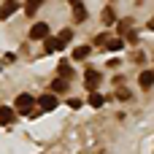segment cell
I'll list each match as a JSON object with an SVG mask.
<instances>
[{
  "mask_svg": "<svg viewBox=\"0 0 154 154\" xmlns=\"http://www.w3.org/2000/svg\"><path fill=\"white\" fill-rule=\"evenodd\" d=\"M30 38H32V41H43V38H49V24H46V22H35V24L30 27Z\"/></svg>",
  "mask_w": 154,
  "mask_h": 154,
  "instance_id": "obj_2",
  "label": "cell"
},
{
  "mask_svg": "<svg viewBox=\"0 0 154 154\" xmlns=\"http://www.w3.org/2000/svg\"><path fill=\"white\" fill-rule=\"evenodd\" d=\"M57 41H60V43H62V49H65V46H68V43L73 41V30H68V27H65V30H60Z\"/></svg>",
  "mask_w": 154,
  "mask_h": 154,
  "instance_id": "obj_10",
  "label": "cell"
},
{
  "mask_svg": "<svg viewBox=\"0 0 154 154\" xmlns=\"http://www.w3.org/2000/svg\"><path fill=\"white\" fill-rule=\"evenodd\" d=\"M16 114H19L16 108H8V106H3V108H0V122H3V125H11V122L16 119Z\"/></svg>",
  "mask_w": 154,
  "mask_h": 154,
  "instance_id": "obj_7",
  "label": "cell"
},
{
  "mask_svg": "<svg viewBox=\"0 0 154 154\" xmlns=\"http://www.w3.org/2000/svg\"><path fill=\"white\" fill-rule=\"evenodd\" d=\"M73 19H76V22H84V19H87V8H84V5H73Z\"/></svg>",
  "mask_w": 154,
  "mask_h": 154,
  "instance_id": "obj_16",
  "label": "cell"
},
{
  "mask_svg": "<svg viewBox=\"0 0 154 154\" xmlns=\"http://www.w3.org/2000/svg\"><path fill=\"white\" fill-rule=\"evenodd\" d=\"M57 73H60V76H62V79H70V76H73V70H70V65H68V62H65V60H62V62H60V65H57Z\"/></svg>",
  "mask_w": 154,
  "mask_h": 154,
  "instance_id": "obj_15",
  "label": "cell"
},
{
  "mask_svg": "<svg viewBox=\"0 0 154 154\" xmlns=\"http://www.w3.org/2000/svg\"><path fill=\"white\" fill-rule=\"evenodd\" d=\"M103 22H106V24H114V22H116L114 8H103Z\"/></svg>",
  "mask_w": 154,
  "mask_h": 154,
  "instance_id": "obj_17",
  "label": "cell"
},
{
  "mask_svg": "<svg viewBox=\"0 0 154 154\" xmlns=\"http://www.w3.org/2000/svg\"><path fill=\"white\" fill-rule=\"evenodd\" d=\"M100 79H103V76H100L97 70H87V73H84V87H87L89 92H95V89L100 87Z\"/></svg>",
  "mask_w": 154,
  "mask_h": 154,
  "instance_id": "obj_3",
  "label": "cell"
},
{
  "mask_svg": "<svg viewBox=\"0 0 154 154\" xmlns=\"http://www.w3.org/2000/svg\"><path fill=\"white\" fill-rule=\"evenodd\" d=\"M146 27H149V30H154V19H149V22H146Z\"/></svg>",
  "mask_w": 154,
  "mask_h": 154,
  "instance_id": "obj_20",
  "label": "cell"
},
{
  "mask_svg": "<svg viewBox=\"0 0 154 154\" xmlns=\"http://www.w3.org/2000/svg\"><path fill=\"white\" fill-rule=\"evenodd\" d=\"M68 89V79H62V76H57L54 81H51V92L57 95V92H65Z\"/></svg>",
  "mask_w": 154,
  "mask_h": 154,
  "instance_id": "obj_9",
  "label": "cell"
},
{
  "mask_svg": "<svg viewBox=\"0 0 154 154\" xmlns=\"http://www.w3.org/2000/svg\"><path fill=\"white\" fill-rule=\"evenodd\" d=\"M54 51H62V43H60L54 35L43 38V54H54Z\"/></svg>",
  "mask_w": 154,
  "mask_h": 154,
  "instance_id": "obj_5",
  "label": "cell"
},
{
  "mask_svg": "<svg viewBox=\"0 0 154 154\" xmlns=\"http://www.w3.org/2000/svg\"><path fill=\"white\" fill-rule=\"evenodd\" d=\"M43 3H46V0H27V3H24V14H30V16H32Z\"/></svg>",
  "mask_w": 154,
  "mask_h": 154,
  "instance_id": "obj_13",
  "label": "cell"
},
{
  "mask_svg": "<svg viewBox=\"0 0 154 154\" xmlns=\"http://www.w3.org/2000/svg\"><path fill=\"white\" fill-rule=\"evenodd\" d=\"M54 108H57V97H54V92L38 97V111H54Z\"/></svg>",
  "mask_w": 154,
  "mask_h": 154,
  "instance_id": "obj_4",
  "label": "cell"
},
{
  "mask_svg": "<svg viewBox=\"0 0 154 154\" xmlns=\"http://www.w3.org/2000/svg\"><path fill=\"white\" fill-rule=\"evenodd\" d=\"M138 81H141V89H152L154 87V70H143L138 76Z\"/></svg>",
  "mask_w": 154,
  "mask_h": 154,
  "instance_id": "obj_8",
  "label": "cell"
},
{
  "mask_svg": "<svg viewBox=\"0 0 154 154\" xmlns=\"http://www.w3.org/2000/svg\"><path fill=\"white\" fill-rule=\"evenodd\" d=\"M103 103H106V97H103L97 89H95V92H89V106H92V108H100Z\"/></svg>",
  "mask_w": 154,
  "mask_h": 154,
  "instance_id": "obj_12",
  "label": "cell"
},
{
  "mask_svg": "<svg viewBox=\"0 0 154 154\" xmlns=\"http://www.w3.org/2000/svg\"><path fill=\"white\" fill-rule=\"evenodd\" d=\"M89 54H92L89 46H76V49H73V57H76V60H87Z\"/></svg>",
  "mask_w": 154,
  "mask_h": 154,
  "instance_id": "obj_14",
  "label": "cell"
},
{
  "mask_svg": "<svg viewBox=\"0 0 154 154\" xmlns=\"http://www.w3.org/2000/svg\"><path fill=\"white\" fill-rule=\"evenodd\" d=\"M35 103H38V97H32V95L22 92V95L16 97V106H14V108H16L19 114H32V106H35Z\"/></svg>",
  "mask_w": 154,
  "mask_h": 154,
  "instance_id": "obj_1",
  "label": "cell"
},
{
  "mask_svg": "<svg viewBox=\"0 0 154 154\" xmlns=\"http://www.w3.org/2000/svg\"><path fill=\"white\" fill-rule=\"evenodd\" d=\"M125 41H127V43H135V41H138V32H135V30H127Z\"/></svg>",
  "mask_w": 154,
  "mask_h": 154,
  "instance_id": "obj_19",
  "label": "cell"
},
{
  "mask_svg": "<svg viewBox=\"0 0 154 154\" xmlns=\"http://www.w3.org/2000/svg\"><path fill=\"white\" fill-rule=\"evenodd\" d=\"M122 46H125V38H108V43H106L108 51H122Z\"/></svg>",
  "mask_w": 154,
  "mask_h": 154,
  "instance_id": "obj_11",
  "label": "cell"
},
{
  "mask_svg": "<svg viewBox=\"0 0 154 154\" xmlns=\"http://www.w3.org/2000/svg\"><path fill=\"white\" fill-rule=\"evenodd\" d=\"M130 97H133V95H130V92H127L125 87H122V89L116 87V100H130Z\"/></svg>",
  "mask_w": 154,
  "mask_h": 154,
  "instance_id": "obj_18",
  "label": "cell"
},
{
  "mask_svg": "<svg viewBox=\"0 0 154 154\" xmlns=\"http://www.w3.org/2000/svg\"><path fill=\"white\" fill-rule=\"evenodd\" d=\"M68 3H70V5H81V0H68Z\"/></svg>",
  "mask_w": 154,
  "mask_h": 154,
  "instance_id": "obj_21",
  "label": "cell"
},
{
  "mask_svg": "<svg viewBox=\"0 0 154 154\" xmlns=\"http://www.w3.org/2000/svg\"><path fill=\"white\" fill-rule=\"evenodd\" d=\"M16 8H19L16 0H5V3L0 5V19H11V14H14Z\"/></svg>",
  "mask_w": 154,
  "mask_h": 154,
  "instance_id": "obj_6",
  "label": "cell"
}]
</instances>
